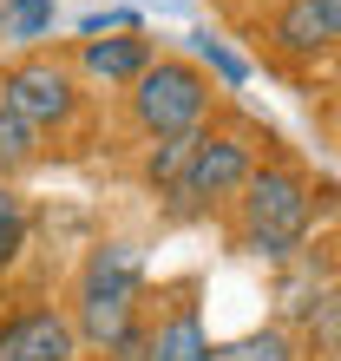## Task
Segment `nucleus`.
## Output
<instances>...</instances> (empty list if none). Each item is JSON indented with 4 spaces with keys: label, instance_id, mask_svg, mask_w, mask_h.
Returning <instances> with one entry per match:
<instances>
[{
    "label": "nucleus",
    "instance_id": "1",
    "mask_svg": "<svg viewBox=\"0 0 341 361\" xmlns=\"http://www.w3.org/2000/svg\"><path fill=\"white\" fill-rule=\"evenodd\" d=\"M66 315L79 329V342L105 361H144V250L132 237H105L85 250V263L73 276Z\"/></svg>",
    "mask_w": 341,
    "mask_h": 361
},
{
    "label": "nucleus",
    "instance_id": "2",
    "mask_svg": "<svg viewBox=\"0 0 341 361\" xmlns=\"http://www.w3.org/2000/svg\"><path fill=\"white\" fill-rule=\"evenodd\" d=\"M315 230V178L289 152H263L243 197L230 204V243L256 263H289Z\"/></svg>",
    "mask_w": 341,
    "mask_h": 361
},
{
    "label": "nucleus",
    "instance_id": "3",
    "mask_svg": "<svg viewBox=\"0 0 341 361\" xmlns=\"http://www.w3.org/2000/svg\"><path fill=\"white\" fill-rule=\"evenodd\" d=\"M217 105H223V86L190 53H158L151 66H144V79L125 92V118H132V132L144 145H158V138L204 132V125L217 118Z\"/></svg>",
    "mask_w": 341,
    "mask_h": 361
},
{
    "label": "nucleus",
    "instance_id": "4",
    "mask_svg": "<svg viewBox=\"0 0 341 361\" xmlns=\"http://www.w3.org/2000/svg\"><path fill=\"white\" fill-rule=\"evenodd\" d=\"M256 164H263L256 125H217L210 118L197 132V152H190V171L178 184V197H170L164 210L170 217H230V204L243 197Z\"/></svg>",
    "mask_w": 341,
    "mask_h": 361
},
{
    "label": "nucleus",
    "instance_id": "5",
    "mask_svg": "<svg viewBox=\"0 0 341 361\" xmlns=\"http://www.w3.org/2000/svg\"><path fill=\"white\" fill-rule=\"evenodd\" d=\"M85 92L79 86V73H73V59L66 53H20L0 66V105L20 118V125H33L39 138H59V132H73V125L85 118Z\"/></svg>",
    "mask_w": 341,
    "mask_h": 361
},
{
    "label": "nucleus",
    "instance_id": "6",
    "mask_svg": "<svg viewBox=\"0 0 341 361\" xmlns=\"http://www.w3.org/2000/svg\"><path fill=\"white\" fill-rule=\"evenodd\" d=\"M73 73H79V86L85 92H132L144 66L158 59V39L144 33V27H125V33H99V39H73Z\"/></svg>",
    "mask_w": 341,
    "mask_h": 361
},
{
    "label": "nucleus",
    "instance_id": "7",
    "mask_svg": "<svg viewBox=\"0 0 341 361\" xmlns=\"http://www.w3.org/2000/svg\"><path fill=\"white\" fill-rule=\"evenodd\" d=\"M0 361H85L66 302H27L0 322Z\"/></svg>",
    "mask_w": 341,
    "mask_h": 361
},
{
    "label": "nucleus",
    "instance_id": "8",
    "mask_svg": "<svg viewBox=\"0 0 341 361\" xmlns=\"http://www.w3.org/2000/svg\"><path fill=\"white\" fill-rule=\"evenodd\" d=\"M256 39H263L283 66H322V59H335V39H328L322 13H315L309 0H269V7L256 13Z\"/></svg>",
    "mask_w": 341,
    "mask_h": 361
},
{
    "label": "nucleus",
    "instance_id": "9",
    "mask_svg": "<svg viewBox=\"0 0 341 361\" xmlns=\"http://www.w3.org/2000/svg\"><path fill=\"white\" fill-rule=\"evenodd\" d=\"M144 361H217V342H210V322L197 315V302H170L144 329Z\"/></svg>",
    "mask_w": 341,
    "mask_h": 361
},
{
    "label": "nucleus",
    "instance_id": "10",
    "mask_svg": "<svg viewBox=\"0 0 341 361\" xmlns=\"http://www.w3.org/2000/svg\"><path fill=\"white\" fill-rule=\"evenodd\" d=\"M295 335H302L309 355H341V283H322L295 302Z\"/></svg>",
    "mask_w": 341,
    "mask_h": 361
},
{
    "label": "nucleus",
    "instance_id": "11",
    "mask_svg": "<svg viewBox=\"0 0 341 361\" xmlns=\"http://www.w3.org/2000/svg\"><path fill=\"white\" fill-rule=\"evenodd\" d=\"M217 361H309V348L289 322H263V329H243L230 342H217Z\"/></svg>",
    "mask_w": 341,
    "mask_h": 361
},
{
    "label": "nucleus",
    "instance_id": "12",
    "mask_svg": "<svg viewBox=\"0 0 341 361\" xmlns=\"http://www.w3.org/2000/svg\"><path fill=\"white\" fill-rule=\"evenodd\" d=\"M190 152H197V132H190V138H158L151 152H144L138 178H144V190H151L158 204L178 197V184H184V171H190Z\"/></svg>",
    "mask_w": 341,
    "mask_h": 361
},
{
    "label": "nucleus",
    "instance_id": "13",
    "mask_svg": "<svg viewBox=\"0 0 341 361\" xmlns=\"http://www.w3.org/2000/svg\"><path fill=\"white\" fill-rule=\"evenodd\" d=\"M59 0H0V39L20 53H39V39H53Z\"/></svg>",
    "mask_w": 341,
    "mask_h": 361
},
{
    "label": "nucleus",
    "instance_id": "14",
    "mask_svg": "<svg viewBox=\"0 0 341 361\" xmlns=\"http://www.w3.org/2000/svg\"><path fill=\"white\" fill-rule=\"evenodd\" d=\"M39 158H46V138H39L33 125H20L7 105H0V184H20Z\"/></svg>",
    "mask_w": 341,
    "mask_h": 361
},
{
    "label": "nucleus",
    "instance_id": "15",
    "mask_svg": "<svg viewBox=\"0 0 341 361\" xmlns=\"http://www.w3.org/2000/svg\"><path fill=\"white\" fill-rule=\"evenodd\" d=\"M27 243H33V210L20 197V184H0V276H13Z\"/></svg>",
    "mask_w": 341,
    "mask_h": 361
},
{
    "label": "nucleus",
    "instance_id": "16",
    "mask_svg": "<svg viewBox=\"0 0 341 361\" xmlns=\"http://www.w3.org/2000/svg\"><path fill=\"white\" fill-rule=\"evenodd\" d=\"M190 39H197V66H204L210 79H217L223 92H237V86H249V59H237V53H230V47H223L217 33H190Z\"/></svg>",
    "mask_w": 341,
    "mask_h": 361
},
{
    "label": "nucleus",
    "instance_id": "17",
    "mask_svg": "<svg viewBox=\"0 0 341 361\" xmlns=\"http://www.w3.org/2000/svg\"><path fill=\"white\" fill-rule=\"evenodd\" d=\"M125 27H144L138 13H85L79 20V39H99V33H125Z\"/></svg>",
    "mask_w": 341,
    "mask_h": 361
},
{
    "label": "nucleus",
    "instance_id": "18",
    "mask_svg": "<svg viewBox=\"0 0 341 361\" xmlns=\"http://www.w3.org/2000/svg\"><path fill=\"white\" fill-rule=\"evenodd\" d=\"M315 13H322V27H328V39H335V53H341V0H309Z\"/></svg>",
    "mask_w": 341,
    "mask_h": 361
},
{
    "label": "nucleus",
    "instance_id": "19",
    "mask_svg": "<svg viewBox=\"0 0 341 361\" xmlns=\"http://www.w3.org/2000/svg\"><path fill=\"white\" fill-rule=\"evenodd\" d=\"M217 7H230V13H263L269 0H217Z\"/></svg>",
    "mask_w": 341,
    "mask_h": 361
},
{
    "label": "nucleus",
    "instance_id": "20",
    "mask_svg": "<svg viewBox=\"0 0 341 361\" xmlns=\"http://www.w3.org/2000/svg\"><path fill=\"white\" fill-rule=\"evenodd\" d=\"M335 112H341V66H335Z\"/></svg>",
    "mask_w": 341,
    "mask_h": 361
}]
</instances>
